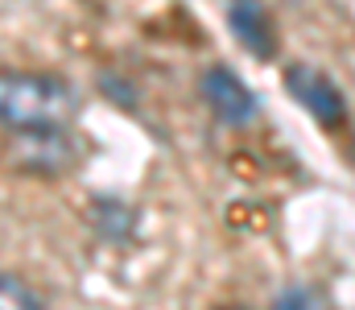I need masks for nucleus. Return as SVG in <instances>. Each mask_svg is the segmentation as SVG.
Wrapping results in <instances>:
<instances>
[{"instance_id":"20e7f679","label":"nucleus","mask_w":355,"mask_h":310,"mask_svg":"<svg viewBox=\"0 0 355 310\" xmlns=\"http://www.w3.org/2000/svg\"><path fill=\"white\" fill-rule=\"evenodd\" d=\"M198 92H202V103L215 112V120H223V124H232V128H244V124L257 120V96H252L248 83H244L236 71H227V67H207Z\"/></svg>"},{"instance_id":"423d86ee","label":"nucleus","mask_w":355,"mask_h":310,"mask_svg":"<svg viewBox=\"0 0 355 310\" xmlns=\"http://www.w3.org/2000/svg\"><path fill=\"white\" fill-rule=\"evenodd\" d=\"M91 227H95V236L99 240H112V244H120V240H128L132 232H137V211L124 203V199H95L91 207Z\"/></svg>"},{"instance_id":"f257e3e1","label":"nucleus","mask_w":355,"mask_h":310,"mask_svg":"<svg viewBox=\"0 0 355 310\" xmlns=\"http://www.w3.org/2000/svg\"><path fill=\"white\" fill-rule=\"evenodd\" d=\"M79 112V96L67 79L42 71H0V128L37 132L67 128Z\"/></svg>"},{"instance_id":"39448f33","label":"nucleus","mask_w":355,"mask_h":310,"mask_svg":"<svg viewBox=\"0 0 355 310\" xmlns=\"http://www.w3.org/2000/svg\"><path fill=\"white\" fill-rule=\"evenodd\" d=\"M227 25L252 58H272L277 54V25H272V12L261 0H232L227 4Z\"/></svg>"},{"instance_id":"6e6552de","label":"nucleus","mask_w":355,"mask_h":310,"mask_svg":"<svg viewBox=\"0 0 355 310\" xmlns=\"http://www.w3.org/2000/svg\"><path fill=\"white\" fill-rule=\"evenodd\" d=\"M268 310H335V307H331V298H327L318 286H285V290L272 298Z\"/></svg>"},{"instance_id":"0eeeda50","label":"nucleus","mask_w":355,"mask_h":310,"mask_svg":"<svg viewBox=\"0 0 355 310\" xmlns=\"http://www.w3.org/2000/svg\"><path fill=\"white\" fill-rule=\"evenodd\" d=\"M0 310H46V307H42V294L25 277L0 273Z\"/></svg>"},{"instance_id":"f03ea898","label":"nucleus","mask_w":355,"mask_h":310,"mask_svg":"<svg viewBox=\"0 0 355 310\" xmlns=\"http://www.w3.org/2000/svg\"><path fill=\"white\" fill-rule=\"evenodd\" d=\"M285 92L302 103L322 128L335 132V128L347 124V100H343L339 83H335L327 71H318V67H310V62H297V67L285 71Z\"/></svg>"},{"instance_id":"7ed1b4c3","label":"nucleus","mask_w":355,"mask_h":310,"mask_svg":"<svg viewBox=\"0 0 355 310\" xmlns=\"http://www.w3.org/2000/svg\"><path fill=\"white\" fill-rule=\"evenodd\" d=\"M12 157L21 170L37 174H62L79 162V145L71 128H37V132H12Z\"/></svg>"}]
</instances>
